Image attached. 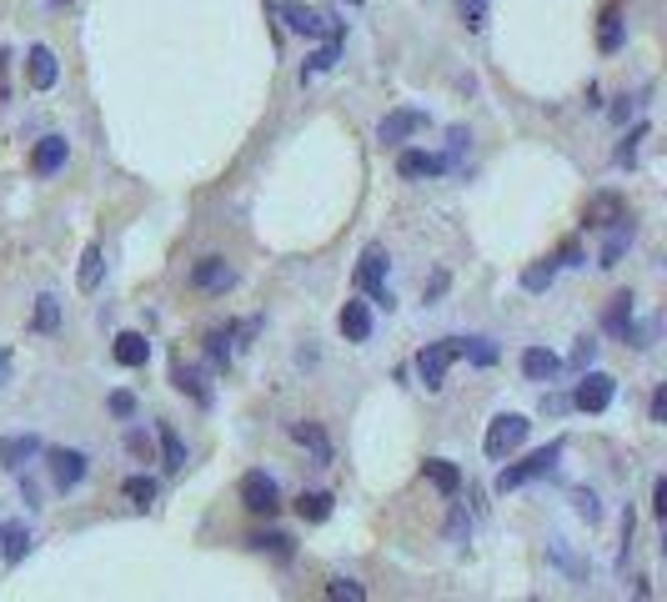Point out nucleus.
Listing matches in <instances>:
<instances>
[{
    "label": "nucleus",
    "instance_id": "1",
    "mask_svg": "<svg viewBox=\"0 0 667 602\" xmlns=\"http://www.w3.org/2000/svg\"><path fill=\"white\" fill-rule=\"evenodd\" d=\"M281 21H286L296 36H306V41H342V36H347V26H342L337 16L306 6V0H281Z\"/></svg>",
    "mask_w": 667,
    "mask_h": 602
},
{
    "label": "nucleus",
    "instance_id": "2",
    "mask_svg": "<svg viewBox=\"0 0 667 602\" xmlns=\"http://www.w3.org/2000/svg\"><path fill=\"white\" fill-rule=\"evenodd\" d=\"M562 452H567L562 442H547L542 452H532V457H522V462L502 467V472H497V492H517V487H527V482L547 477V472L557 467V457H562Z\"/></svg>",
    "mask_w": 667,
    "mask_h": 602
},
{
    "label": "nucleus",
    "instance_id": "3",
    "mask_svg": "<svg viewBox=\"0 0 667 602\" xmlns=\"http://www.w3.org/2000/svg\"><path fill=\"white\" fill-rule=\"evenodd\" d=\"M527 432H532V422L522 417V412H502V417H492V427H487V457L492 462H507L522 442H527Z\"/></svg>",
    "mask_w": 667,
    "mask_h": 602
},
{
    "label": "nucleus",
    "instance_id": "4",
    "mask_svg": "<svg viewBox=\"0 0 667 602\" xmlns=\"http://www.w3.org/2000/svg\"><path fill=\"white\" fill-rule=\"evenodd\" d=\"M462 357V337H447V342H432V347H422L417 352V372H422V387L427 392H442V382H447V367Z\"/></svg>",
    "mask_w": 667,
    "mask_h": 602
},
{
    "label": "nucleus",
    "instance_id": "5",
    "mask_svg": "<svg viewBox=\"0 0 667 602\" xmlns=\"http://www.w3.org/2000/svg\"><path fill=\"white\" fill-rule=\"evenodd\" d=\"M357 286L377 301V307H392V291H387V251L382 246H367L362 261H357Z\"/></svg>",
    "mask_w": 667,
    "mask_h": 602
},
{
    "label": "nucleus",
    "instance_id": "6",
    "mask_svg": "<svg viewBox=\"0 0 667 602\" xmlns=\"http://www.w3.org/2000/svg\"><path fill=\"white\" fill-rule=\"evenodd\" d=\"M612 397H617V382H612L607 372H582V382H577V392H572L567 402H572L577 412H607Z\"/></svg>",
    "mask_w": 667,
    "mask_h": 602
},
{
    "label": "nucleus",
    "instance_id": "7",
    "mask_svg": "<svg viewBox=\"0 0 667 602\" xmlns=\"http://www.w3.org/2000/svg\"><path fill=\"white\" fill-rule=\"evenodd\" d=\"M241 507H246V512H256V517H271V512L281 507L276 482H271L266 472H246V477H241Z\"/></svg>",
    "mask_w": 667,
    "mask_h": 602
},
{
    "label": "nucleus",
    "instance_id": "8",
    "mask_svg": "<svg viewBox=\"0 0 667 602\" xmlns=\"http://www.w3.org/2000/svg\"><path fill=\"white\" fill-rule=\"evenodd\" d=\"M417 131H427V111H417V106H397V111H387V116H382L377 141L397 146V141H407V136H417Z\"/></svg>",
    "mask_w": 667,
    "mask_h": 602
},
{
    "label": "nucleus",
    "instance_id": "9",
    "mask_svg": "<svg viewBox=\"0 0 667 602\" xmlns=\"http://www.w3.org/2000/svg\"><path fill=\"white\" fill-rule=\"evenodd\" d=\"M46 462H51V482H56L61 492H71V487L86 482V452H76V447H51Z\"/></svg>",
    "mask_w": 667,
    "mask_h": 602
},
{
    "label": "nucleus",
    "instance_id": "10",
    "mask_svg": "<svg viewBox=\"0 0 667 602\" xmlns=\"http://www.w3.org/2000/svg\"><path fill=\"white\" fill-rule=\"evenodd\" d=\"M191 286H196V291H231V286H236V271H231L221 256H201V261L191 266Z\"/></svg>",
    "mask_w": 667,
    "mask_h": 602
},
{
    "label": "nucleus",
    "instance_id": "11",
    "mask_svg": "<svg viewBox=\"0 0 667 602\" xmlns=\"http://www.w3.org/2000/svg\"><path fill=\"white\" fill-rule=\"evenodd\" d=\"M46 447H41V437L36 432H21V437H0V467L6 472H21L31 457H41Z\"/></svg>",
    "mask_w": 667,
    "mask_h": 602
},
{
    "label": "nucleus",
    "instance_id": "12",
    "mask_svg": "<svg viewBox=\"0 0 667 602\" xmlns=\"http://www.w3.org/2000/svg\"><path fill=\"white\" fill-rule=\"evenodd\" d=\"M442 171H452V161L437 156V151H402V156H397V176H407V181H417V176H442Z\"/></svg>",
    "mask_w": 667,
    "mask_h": 602
},
{
    "label": "nucleus",
    "instance_id": "13",
    "mask_svg": "<svg viewBox=\"0 0 667 602\" xmlns=\"http://www.w3.org/2000/svg\"><path fill=\"white\" fill-rule=\"evenodd\" d=\"M26 76H31V86H36V91H51V86L61 81L56 51H51V46H31V56H26Z\"/></svg>",
    "mask_w": 667,
    "mask_h": 602
},
{
    "label": "nucleus",
    "instance_id": "14",
    "mask_svg": "<svg viewBox=\"0 0 667 602\" xmlns=\"http://www.w3.org/2000/svg\"><path fill=\"white\" fill-rule=\"evenodd\" d=\"M66 166V136H41V146L31 151V171L36 176H56Z\"/></svg>",
    "mask_w": 667,
    "mask_h": 602
},
{
    "label": "nucleus",
    "instance_id": "15",
    "mask_svg": "<svg viewBox=\"0 0 667 602\" xmlns=\"http://www.w3.org/2000/svg\"><path fill=\"white\" fill-rule=\"evenodd\" d=\"M562 372V357L557 352H547V347H527L522 352V377L527 382H552Z\"/></svg>",
    "mask_w": 667,
    "mask_h": 602
},
{
    "label": "nucleus",
    "instance_id": "16",
    "mask_svg": "<svg viewBox=\"0 0 667 602\" xmlns=\"http://www.w3.org/2000/svg\"><path fill=\"white\" fill-rule=\"evenodd\" d=\"M337 327H342L347 342H367L372 337V307H367V301H347L342 317H337Z\"/></svg>",
    "mask_w": 667,
    "mask_h": 602
},
{
    "label": "nucleus",
    "instance_id": "17",
    "mask_svg": "<svg viewBox=\"0 0 667 602\" xmlns=\"http://www.w3.org/2000/svg\"><path fill=\"white\" fill-rule=\"evenodd\" d=\"M632 236H637V226H632V216H622V221H612V231H607V241H602V256H597V266H617V261H622V251L632 246Z\"/></svg>",
    "mask_w": 667,
    "mask_h": 602
},
{
    "label": "nucleus",
    "instance_id": "18",
    "mask_svg": "<svg viewBox=\"0 0 667 602\" xmlns=\"http://www.w3.org/2000/svg\"><path fill=\"white\" fill-rule=\"evenodd\" d=\"M171 382H176V392H186L191 402L211 407V387H206V372H201V367H186V362H176V367H171Z\"/></svg>",
    "mask_w": 667,
    "mask_h": 602
},
{
    "label": "nucleus",
    "instance_id": "19",
    "mask_svg": "<svg viewBox=\"0 0 667 602\" xmlns=\"http://www.w3.org/2000/svg\"><path fill=\"white\" fill-rule=\"evenodd\" d=\"M602 327H607L612 337H632V291H617V296L607 301V317H602Z\"/></svg>",
    "mask_w": 667,
    "mask_h": 602
},
{
    "label": "nucleus",
    "instance_id": "20",
    "mask_svg": "<svg viewBox=\"0 0 667 602\" xmlns=\"http://www.w3.org/2000/svg\"><path fill=\"white\" fill-rule=\"evenodd\" d=\"M156 442H161V467H166V472H181V467H186V442H181V432H176L171 422H161V427H156Z\"/></svg>",
    "mask_w": 667,
    "mask_h": 602
},
{
    "label": "nucleus",
    "instance_id": "21",
    "mask_svg": "<svg viewBox=\"0 0 667 602\" xmlns=\"http://www.w3.org/2000/svg\"><path fill=\"white\" fill-rule=\"evenodd\" d=\"M422 472H427V482H432L442 497H457V487H462V472H457L447 457H427V462H422Z\"/></svg>",
    "mask_w": 667,
    "mask_h": 602
},
{
    "label": "nucleus",
    "instance_id": "22",
    "mask_svg": "<svg viewBox=\"0 0 667 602\" xmlns=\"http://www.w3.org/2000/svg\"><path fill=\"white\" fill-rule=\"evenodd\" d=\"M111 352H116V362H121V367H146V357H151V342H146L141 332H121Z\"/></svg>",
    "mask_w": 667,
    "mask_h": 602
},
{
    "label": "nucleus",
    "instance_id": "23",
    "mask_svg": "<svg viewBox=\"0 0 667 602\" xmlns=\"http://www.w3.org/2000/svg\"><path fill=\"white\" fill-rule=\"evenodd\" d=\"M101 276H106V251H101V246H86L81 271H76V286H81V291H96V286H101Z\"/></svg>",
    "mask_w": 667,
    "mask_h": 602
},
{
    "label": "nucleus",
    "instance_id": "24",
    "mask_svg": "<svg viewBox=\"0 0 667 602\" xmlns=\"http://www.w3.org/2000/svg\"><path fill=\"white\" fill-rule=\"evenodd\" d=\"M337 61H342V41H321V51H311V56H306V66H301V81H311V76L331 71Z\"/></svg>",
    "mask_w": 667,
    "mask_h": 602
},
{
    "label": "nucleus",
    "instance_id": "25",
    "mask_svg": "<svg viewBox=\"0 0 667 602\" xmlns=\"http://www.w3.org/2000/svg\"><path fill=\"white\" fill-rule=\"evenodd\" d=\"M627 211H622V201L617 196H597L592 206H587V226L592 231H602V226H612V221H622Z\"/></svg>",
    "mask_w": 667,
    "mask_h": 602
},
{
    "label": "nucleus",
    "instance_id": "26",
    "mask_svg": "<svg viewBox=\"0 0 667 602\" xmlns=\"http://www.w3.org/2000/svg\"><path fill=\"white\" fill-rule=\"evenodd\" d=\"M291 437H296L301 447H311V452H316V462H331V447H326V432H321L316 422H296V427H291Z\"/></svg>",
    "mask_w": 667,
    "mask_h": 602
},
{
    "label": "nucleus",
    "instance_id": "27",
    "mask_svg": "<svg viewBox=\"0 0 667 602\" xmlns=\"http://www.w3.org/2000/svg\"><path fill=\"white\" fill-rule=\"evenodd\" d=\"M296 512H301V522H326L331 517V492H301Z\"/></svg>",
    "mask_w": 667,
    "mask_h": 602
},
{
    "label": "nucleus",
    "instance_id": "28",
    "mask_svg": "<svg viewBox=\"0 0 667 602\" xmlns=\"http://www.w3.org/2000/svg\"><path fill=\"white\" fill-rule=\"evenodd\" d=\"M597 46H602V51H617V46H622V11H617V0H612V6L602 11V31H597Z\"/></svg>",
    "mask_w": 667,
    "mask_h": 602
},
{
    "label": "nucleus",
    "instance_id": "29",
    "mask_svg": "<svg viewBox=\"0 0 667 602\" xmlns=\"http://www.w3.org/2000/svg\"><path fill=\"white\" fill-rule=\"evenodd\" d=\"M0 547H6V562H21L31 552V532L21 522H6V537H0Z\"/></svg>",
    "mask_w": 667,
    "mask_h": 602
},
{
    "label": "nucleus",
    "instance_id": "30",
    "mask_svg": "<svg viewBox=\"0 0 667 602\" xmlns=\"http://www.w3.org/2000/svg\"><path fill=\"white\" fill-rule=\"evenodd\" d=\"M251 547H256V552H271V557H281V562H291V552H296L286 532H256Z\"/></svg>",
    "mask_w": 667,
    "mask_h": 602
},
{
    "label": "nucleus",
    "instance_id": "31",
    "mask_svg": "<svg viewBox=\"0 0 667 602\" xmlns=\"http://www.w3.org/2000/svg\"><path fill=\"white\" fill-rule=\"evenodd\" d=\"M326 602H367V592H362V582H352V577H331V582H326Z\"/></svg>",
    "mask_w": 667,
    "mask_h": 602
},
{
    "label": "nucleus",
    "instance_id": "32",
    "mask_svg": "<svg viewBox=\"0 0 667 602\" xmlns=\"http://www.w3.org/2000/svg\"><path fill=\"white\" fill-rule=\"evenodd\" d=\"M61 327V301L46 291L41 301H36V332H56Z\"/></svg>",
    "mask_w": 667,
    "mask_h": 602
},
{
    "label": "nucleus",
    "instance_id": "33",
    "mask_svg": "<svg viewBox=\"0 0 667 602\" xmlns=\"http://www.w3.org/2000/svg\"><path fill=\"white\" fill-rule=\"evenodd\" d=\"M552 276H557V261H532V266L522 271V286H527V291H547Z\"/></svg>",
    "mask_w": 667,
    "mask_h": 602
},
{
    "label": "nucleus",
    "instance_id": "34",
    "mask_svg": "<svg viewBox=\"0 0 667 602\" xmlns=\"http://www.w3.org/2000/svg\"><path fill=\"white\" fill-rule=\"evenodd\" d=\"M462 357H472L477 367H492V362H497V347H492L487 337H467V342H462Z\"/></svg>",
    "mask_w": 667,
    "mask_h": 602
},
{
    "label": "nucleus",
    "instance_id": "35",
    "mask_svg": "<svg viewBox=\"0 0 667 602\" xmlns=\"http://www.w3.org/2000/svg\"><path fill=\"white\" fill-rule=\"evenodd\" d=\"M136 507H151V497H156V477H126V487H121Z\"/></svg>",
    "mask_w": 667,
    "mask_h": 602
},
{
    "label": "nucleus",
    "instance_id": "36",
    "mask_svg": "<svg viewBox=\"0 0 667 602\" xmlns=\"http://www.w3.org/2000/svg\"><path fill=\"white\" fill-rule=\"evenodd\" d=\"M231 337H236L231 327H226V332H211V337H206V352H211V362H216V367H221V362H231V352H236V347H231Z\"/></svg>",
    "mask_w": 667,
    "mask_h": 602
},
{
    "label": "nucleus",
    "instance_id": "37",
    "mask_svg": "<svg viewBox=\"0 0 667 602\" xmlns=\"http://www.w3.org/2000/svg\"><path fill=\"white\" fill-rule=\"evenodd\" d=\"M457 11H462L467 31H482L487 26V0H457Z\"/></svg>",
    "mask_w": 667,
    "mask_h": 602
},
{
    "label": "nucleus",
    "instance_id": "38",
    "mask_svg": "<svg viewBox=\"0 0 667 602\" xmlns=\"http://www.w3.org/2000/svg\"><path fill=\"white\" fill-rule=\"evenodd\" d=\"M642 136H647V126H632V136L617 146V166H632V161H637V141H642Z\"/></svg>",
    "mask_w": 667,
    "mask_h": 602
},
{
    "label": "nucleus",
    "instance_id": "39",
    "mask_svg": "<svg viewBox=\"0 0 667 602\" xmlns=\"http://www.w3.org/2000/svg\"><path fill=\"white\" fill-rule=\"evenodd\" d=\"M592 357H597V342L582 337V342L572 347V367H577V372H592Z\"/></svg>",
    "mask_w": 667,
    "mask_h": 602
},
{
    "label": "nucleus",
    "instance_id": "40",
    "mask_svg": "<svg viewBox=\"0 0 667 602\" xmlns=\"http://www.w3.org/2000/svg\"><path fill=\"white\" fill-rule=\"evenodd\" d=\"M106 407H111V417H121V422H126V417H136V397H131V392H111V397H106Z\"/></svg>",
    "mask_w": 667,
    "mask_h": 602
},
{
    "label": "nucleus",
    "instance_id": "41",
    "mask_svg": "<svg viewBox=\"0 0 667 602\" xmlns=\"http://www.w3.org/2000/svg\"><path fill=\"white\" fill-rule=\"evenodd\" d=\"M572 502H577V517H587V522H597V517H602L597 492H572Z\"/></svg>",
    "mask_w": 667,
    "mask_h": 602
},
{
    "label": "nucleus",
    "instance_id": "42",
    "mask_svg": "<svg viewBox=\"0 0 667 602\" xmlns=\"http://www.w3.org/2000/svg\"><path fill=\"white\" fill-rule=\"evenodd\" d=\"M467 532H472V517H467L462 507H452V517H447V537H452V542H462Z\"/></svg>",
    "mask_w": 667,
    "mask_h": 602
},
{
    "label": "nucleus",
    "instance_id": "43",
    "mask_svg": "<svg viewBox=\"0 0 667 602\" xmlns=\"http://www.w3.org/2000/svg\"><path fill=\"white\" fill-rule=\"evenodd\" d=\"M126 447H131V457H146V462H151V437H146L141 427H131V432H126Z\"/></svg>",
    "mask_w": 667,
    "mask_h": 602
},
{
    "label": "nucleus",
    "instance_id": "44",
    "mask_svg": "<svg viewBox=\"0 0 667 602\" xmlns=\"http://www.w3.org/2000/svg\"><path fill=\"white\" fill-rule=\"evenodd\" d=\"M11 51H0V101H11Z\"/></svg>",
    "mask_w": 667,
    "mask_h": 602
},
{
    "label": "nucleus",
    "instance_id": "45",
    "mask_svg": "<svg viewBox=\"0 0 667 602\" xmlns=\"http://www.w3.org/2000/svg\"><path fill=\"white\" fill-rule=\"evenodd\" d=\"M652 512H657V517H667V477H657V482H652Z\"/></svg>",
    "mask_w": 667,
    "mask_h": 602
},
{
    "label": "nucleus",
    "instance_id": "46",
    "mask_svg": "<svg viewBox=\"0 0 667 602\" xmlns=\"http://www.w3.org/2000/svg\"><path fill=\"white\" fill-rule=\"evenodd\" d=\"M557 266H582V246H577V241H567V246L557 251Z\"/></svg>",
    "mask_w": 667,
    "mask_h": 602
},
{
    "label": "nucleus",
    "instance_id": "47",
    "mask_svg": "<svg viewBox=\"0 0 667 602\" xmlns=\"http://www.w3.org/2000/svg\"><path fill=\"white\" fill-rule=\"evenodd\" d=\"M647 412H652V422H667V387L652 392V407H647Z\"/></svg>",
    "mask_w": 667,
    "mask_h": 602
},
{
    "label": "nucleus",
    "instance_id": "48",
    "mask_svg": "<svg viewBox=\"0 0 667 602\" xmlns=\"http://www.w3.org/2000/svg\"><path fill=\"white\" fill-rule=\"evenodd\" d=\"M542 412H552V417H562V412H572V402L552 392V397H542Z\"/></svg>",
    "mask_w": 667,
    "mask_h": 602
},
{
    "label": "nucleus",
    "instance_id": "49",
    "mask_svg": "<svg viewBox=\"0 0 667 602\" xmlns=\"http://www.w3.org/2000/svg\"><path fill=\"white\" fill-rule=\"evenodd\" d=\"M6 382H11V352L0 347V387H6Z\"/></svg>",
    "mask_w": 667,
    "mask_h": 602
},
{
    "label": "nucleus",
    "instance_id": "50",
    "mask_svg": "<svg viewBox=\"0 0 667 602\" xmlns=\"http://www.w3.org/2000/svg\"><path fill=\"white\" fill-rule=\"evenodd\" d=\"M0 537H6V522H0Z\"/></svg>",
    "mask_w": 667,
    "mask_h": 602
},
{
    "label": "nucleus",
    "instance_id": "51",
    "mask_svg": "<svg viewBox=\"0 0 667 602\" xmlns=\"http://www.w3.org/2000/svg\"><path fill=\"white\" fill-rule=\"evenodd\" d=\"M347 6H362V0H347Z\"/></svg>",
    "mask_w": 667,
    "mask_h": 602
},
{
    "label": "nucleus",
    "instance_id": "52",
    "mask_svg": "<svg viewBox=\"0 0 667 602\" xmlns=\"http://www.w3.org/2000/svg\"><path fill=\"white\" fill-rule=\"evenodd\" d=\"M637 602H647V597H642V592H637Z\"/></svg>",
    "mask_w": 667,
    "mask_h": 602
}]
</instances>
